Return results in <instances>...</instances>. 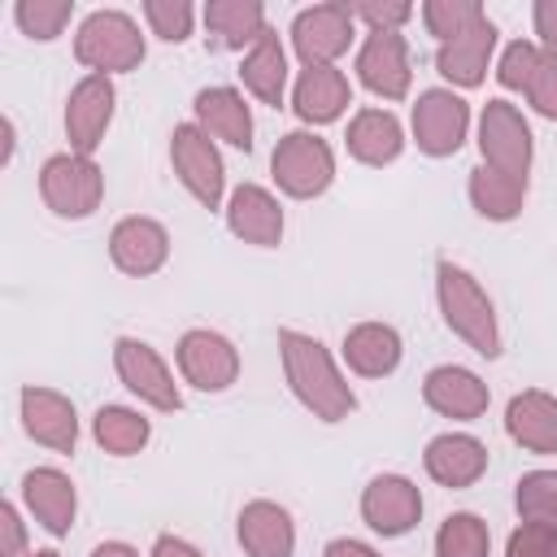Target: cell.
Instances as JSON below:
<instances>
[{
	"mask_svg": "<svg viewBox=\"0 0 557 557\" xmlns=\"http://www.w3.org/2000/svg\"><path fill=\"white\" fill-rule=\"evenodd\" d=\"M278 352H283V374H287V387L296 392V400L322 418V422H339L357 409V396L348 387V379L339 374L335 357L313 339V335H300V331H278Z\"/></svg>",
	"mask_w": 557,
	"mask_h": 557,
	"instance_id": "obj_1",
	"label": "cell"
},
{
	"mask_svg": "<svg viewBox=\"0 0 557 557\" xmlns=\"http://www.w3.org/2000/svg\"><path fill=\"white\" fill-rule=\"evenodd\" d=\"M435 296H440V313H444L453 335H461L479 357H500L496 309H492L487 292L474 283L470 270H461L453 261H440L435 265Z\"/></svg>",
	"mask_w": 557,
	"mask_h": 557,
	"instance_id": "obj_2",
	"label": "cell"
},
{
	"mask_svg": "<svg viewBox=\"0 0 557 557\" xmlns=\"http://www.w3.org/2000/svg\"><path fill=\"white\" fill-rule=\"evenodd\" d=\"M74 57L96 74H122L144 61V35L126 13L96 9L83 17V26L74 35Z\"/></svg>",
	"mask_w": 557,
	"mask_h": 557,
	"instance_id": "obj_3",
	"label": "cell"
},
{
	"mask_svg": "<svg viewBox=\"0 0 557 557\" xmlns=\"http://www.w3.org/2000/svg\"><path fill=\"white\" fill-rule=\"evenodd\" d=\"M270 174L274 183L296 196V200H313L331 187L335 178V152L326 139H318L313 131H292L274 144V157H270Z\"/></svg>",
	"mask_w": 557,
	"mask_h": 557,
	"instance_id": "obj_4",
	"label": "cell"
},
{
	"mask_svg": "<svg viewBox=\"0 0 557 557\" xmlns=\"http://www.w3.org/2000/svg\"><path fill=\"white\" fill-rule=\"evenodd\" d=\"M39 196L57 218H87L100 209L104 196V174L91 157L78 152H57L39 170Z\"/></svg>",
	"mask_w": 557,
	"mask_h": 557,
	"instance_id": "obj_5",
	"label": "cell"
},
{
	"mask_svg": "<svg viewBox=\"0 0 557 557\" xmlns=\"http://www.w3.org/2000/svg\"><path fill=\"white\" fill-rule=\"evenodd\" d=\"M170 165H174L178 183H183L205 209H218V205H222V187H226L222 152L213 148V139H209L196 122L174 126V135H170Z\"/></svg>",
	"mask_w": 557,
	"mask_h": 557,
	"instance_id": "obj_6",
	"label": "cell"
},
{
	"mask_svg": "<svg viewBox=\"0 0 557 557\" xmlns=\"http://www.w3.org/2000/svg\"><path fill=\"white\" fill-rule=\"evenodd\" d=\"M479 152L483 165L527 178L531 170V126L509 100H487L479 113Z\"/></svg>",
	"mask_w": 557,
	"mask_h": 557,
	"instance_id": "obj_7",
	"label": "cell"
},
{
	"mask_svg": "<svg viewBox=\"0 0 557 557\" xmlns=\"http://www.w3.org/2000/svg\"><path fill=\"white\" fill-rule=\"evenodd\" d=\"M113 366H117V379H122L144 405H152V409H161V413L183 409L178 383H174L170 366L161 361V352H157L152 344L122 335V339L113 344Z\"/></svg>",
	"mask_w": 557,
	"mask_h": 557,
	"instance_id": "obj_8",
	"label": "cell"
},
{
	"mask_svg": "<svg viewBox=\"0 0 557 557\" xmlns=\"http://www.w3.org/2000/svg\"><path fill=\"white\" fill-rule=\"evenodd\" d=\"M470 131V104L448 91V87H431L418 96L413 104V139L426 157H453L466 144Z\"/></svg>",
	"mask_w": 557,
	"mask_h": 557,
	"instance_id": "obj_9",
	"label": "cell"
},
{
	"mask_svg": "<svg viewBox=\"0 0 557 557\" xmlns=\"http://www.w3.org/2000/svg\"><path fill=\"white\" fill-rule=\"evenodd\" d=\"M113 104H117V91L109 83V74H87L74 83L70 100H65V139H70V152L78 157H91L113 122Z\"/></svg>",
	"mask_w": 557,
	"mask_h": 557,
	"instance_id": "obj_10",
	"label": "cell"
},
{
	"mask_svg": "<svg viewBox=\"0 0 557 557\" xmlns=\"http://www.w3.org/2000/svg\"><path fill=\"white\" fill-rule=\"evenodd\" d=\"M352 44V13L348 4H313L300 9L292 22V48L305 65H335Z\"/></svg>",
	"mask_w": 557,
	"mask_h": 557,
	"instance_id": "obj_11",
	"label": "cell"
},
{
	"mask_svg": "<svg viewBox=\"0 0 557 557\" xmlns=\"http://www.w3.org/2000/svg\"><path fill=\"white\" fill-rule=\"evenodd\" d=\"M357 78L383 96V100H405L409 83H413V65H409V48L400 30H370L361 52H357Z\"/></svg>",
	"mask_w": 557,
	"mask_h": 557,
	"instance_id": "obj_12",
	"label": "cell"
},
{
	"mask_svg": "<svg viewBox=\"0 0 557 557\" xmlns=\"http://www.w3.org/2000/svg\"><path fill=\"white\" fill-rule=\"evenodd\" d=\"M174 357H178L183 379L191 387H200V392H226L239 379V352L218 331H187L178 339Z\"/></svg>",
	"mask_w": 557,
	"mask_h": 557,
	"instance_id": "obj_13",
	"label": "cell"
},
{
	"mask_svg": "<svg viewBox=\"0 0 557 557\" xmlns=\"http://www.w3.org/2000/svg\"><path fill=\"white\" fill-rule=\"evenodd\" d=\"M361 518L379 535H405L422 518V492L405 474H379L361 492Z\"/></svg>",
	"mask_w": 557,
	"mask_h": 557,
	"instance_id": "obj_14",
	"label": "cell"
},
{
	"mask_svg": "<svg viewBox=\"0 0 557 557\" xmlns=\"http://www.w3.org/2000/svg\"><path fill=\"white\" fill-rule=\"evenodd\" d=\"M22 426L35 444L52 453H74L78 444V413L52 387H22Z\"/></svg>",
	"mask_w": 557,
	"mask_h": 557,
	"instance_id": "obj_15",
	"label": "cell"
},
{
	"mask_svg": "<svg viewBox=\"0 0 557 557\" xmlns=\"http://www.w3.org/2000/svg\"><path fill=\"white\" fill-rule=\"evenodd\" d=\"M109 257L122 274H135V278L157 274L170 257V235L152 218H122L109 235Z\"/></svg>",
	"mask_w": 557,
	"mask_h": 557,
	"instance_id": "obj_16",
	"label": "cell"
},
{
	"mask_svg": "<svg viewBox=\"0 0 557 557\" xmlns=\"http://www.w3.org/2000/svg\"><path fill=\"white\" fill-rule=\"evenodd\" d=\"M422 400L444 413V418H457V422H470V418H483L487 413V383L466 370V366H435L426 379H422Z\"/></svg>",
	"mask_w": 557,
	"mask_h": 557,
	"instance_id": "obj_17",
	"label": "cell"
},
{
	"mask_svg": "<svg viewBox=\"0 0 557 557\" xmlns=\"http://www.w3.org/2000/svg\"><path fill=\"white\" fill-rule=\"evenodd\" d=\"M422 466L440 487H470L487 470V448H483V440H474L466 431H448L426 444Z\"/></svg>",
	"mask_w": 557,
	"mask_h": 557,
	"instance_id": "obj_18",
	"label": "cell"
},
{
	"mask_svg": "<svg viewBox=\"0 0 557 557\" xmlns=\"http://www.w3.org/2000/svg\"><path fill=\"white\" fill-rule=\"evenodd\" d=\"M352 104V87L344 78V70L335 65H305L300 78H296V91H292V109L300 122H335L344 109Z\"/></svg>",
	"mask_w": 557,
	"mask_h": 557,
	"instance_id": "obj_19",
	"label": "cell"
},
{
	"mask_svg": "<svg viewBox=\"0 0 557 557\" xmlns=\"http://www.w3.org/2000/svg\"><path fill=\"white\" fill-rule=\"evenodd\" d=\"M226 226L231 235H239L244 244H261V248H274L283 239V209L278 200L257 187V183H239L231 191V205H226Z\"/></svg>",
	"mask_w": 557,
	"mask_h": 557,
	"instance_id": "obj_20",
	"label": "cell"
},
{
	"mask_svg": "<svg viewBox=\"0 0 557 557\" xmlns=\"http://www.w3.org/2000/svg\"><path fill=\"white\" fill-rule=\"evenodd\" d=\"M22 500L26 509L35 513V522L52 535H65L70 522H74V509H78V496H74V483L70 474H61L57 466H35L26 479H22Z\"/></svg>",
	"mask_w": 557,
	"mask_h": 557,
	"instance_id": "obj_21",
	"label": "cell"
},
{
	"mask_svg": "<svg viewBox=\"0 0 557 557\" xmlns=\"http://www.w3.org/2000/svg\"><path fill=\"white\" fill-rule=\"evenodd\" d=\"M196 126L209 139H222L239 152L252 148V113L235 87H205L196 91Z\"/></svg>",
	"mask_w": 557,
	"mask_h": 557,
	"instance_id": "obj_22",
	"label": "cell"
},
{
	"mask_svg": "<svg viewBox=\"0 0 557 557\" xmlns=\"http://www.w3.org/2000/svg\"><path fill=\"white\" fill-rule=\"evenodd\" d=\"M505 431L527 453H557V396L540 387L518 392L505 409Z\"/></svg>",
	"mask_w": 557,
	"mask_h": 557,
	"instance_id": "obj_23",
	"label": "cell"
},
{
	"mask_svg": "<svg viewBox=\"0 0 557 557\" xmlns=\"http://www.w3.org/2000/svg\"><path fill=\"white\" fill-rule=\"evenodd\" d=\"M239 544L248 557H292L296 548L292 513L274 500H248L239 509Z\"/></svg>",
	"mask_w": 557,
	"mask_h": 557,
	"instance_id": "obj_24",
	"label": "cell"
},
{
	"mask_svg": "<svg viewBox=\"0 0 557 557\" xmlns=\"http://www.w3.org/2000/svg\"><path fill=\"white\" fill-rule=\"evenodd\" d=\"M492 52H496V26H492V22H479L474 30H466V35H457V39L440 44L435 70H440L448 83H457V87H479V83L487 78Z\"/></svg>",
	"mask_w": 557,
	"mask_h": 557,
	"instance_id": "obj_25",
	"label": "cell"
},
{
	"mask_svg": "<svg viewBox=\"0 0 557 557\" xmlns=\"http://www.w3.org/2000/svg\"><path fill=\"white\" fill-rule=\"evenodd\" d=\"M344 361L361 379H383L400 366V335L387 322H357L344 335Z\"/></svg>",
	"mask_w": 557,
	"mask_h": 557,
	"instance_id": "obj_26",
	"label": "cell"
},
{
	"mask_svg": "<svg viewBox=\"0 0 557 557\" xmlns=\"http://www.w3.org/2000/svg\"><path fill=\"white\" fill-rule=\"evenodd\" d=\"M348 152L361 161V165H392L405 148V131L396 122V113L387 109H361L352 122H348Z\"/></svg>",
	"mask_w": 557,
	"mask_h": 557,
	"instance_id": "obj_27",
	"label": "cell"
},
{
	"mask_svg": "<svg viewBox=\"0 0 557 557\" xmlns=\"http://www.w3.org/2000/svg\"><path fill=\"white\" fill-rule=\"evenodd\" d=\"M205 26L218 48H252L270 26L261 0H209L205 4Z\"/></svg>",
	"mask_w": 557,
	"mask_h": 557,
	"instance_id": "obj_28",
	"label": "cell"
},
{
	"mask_svg": "<svg viewBox=\"0 0 557 557\" xmlns=\"http://www.w3.org/2000/svg\"><path fill=\"white\" fill-rule=\"evenodd\" d=\"M239 78L244 87L261 100V104H283V87H287V52L278 44V30H265L239 61Z\"/></svg>",
	"mask_w": 557,
	"mask_h": 557,
	"instance_id": "obj_29",
	"label": "cell"
},
{
	"mask_svg": "<svg viewBox=\"0 0 557 557\" xmlns=\"http://www.w3.org/2000/svg\"><path fill=\"white\" fill-rule=\"evenodd\" d=\"M470 205L487 222H509L527 205V178L505 174V170H492V165H474L470 170Z\"/></svg>",
	"mask_w": 557,
	"mask_h": 557,
	"instance_id": "obj_30",
	"label": "cell"
},
{
	"mask_svg": "<svg viewBox=\"0 0 557 557\" xmlns=\"http://www.w3.org/2000/svg\"><path fill=\"white\" fill-rule=\"evenodd\" d=\"M91 435H96V444H100L104 453H113V457H135V453L148 444L152 426H148V418H139V413L126 409V405H104V409H96V418H91Z\"/></svg>",
	"mask_w": 557,
	"mask_h": 557,
	"instance_id": "obj_31",
	"label": "cell"
},
{
	"mask_svg": "<svg viewBox=\"0 0 557 557\" xmlns=\"http://www.w3.org/2000/svg\"><path fill=\"white\" fill-rule=\"evenodd\" d=\"M492 531L479 513H448L435 531V557H487Z\"/></svg>",
	"mask_w": 557,
	"mask_h": 557,
	"instance_id": "obj_32",
	"label": "cell"
},
{
	"mask_svg": "<svg viewBox=\"0 0 557 557\" xmlns=\"http://www.w3.org/2000/svg\"><path fill=\"white\" fill-rule=\"evenodd\" d=\"M513 505H518L522 522L557 527V470H527V474L518 479Z\"/></svg>",
	"mask_w": 557,
	"mask_h": 557,
	"instance_id": "obj_33",
	"label": "cell"
},
{
	"mask_svg": "<svg viewBox=\"0 0 557 557\" xmlns=\"http://www.w3.org/2000/svg\"><path fill=\"white\" fill-rule=\"evenodd\" d=\"M422 22H426V30H431L440 44H448V39L474 30V26L487 22V17H483V4H479V0H426V4H422Z\"/></svg>",
	"mask_w": 557,
	"mask_h": 557,
	"instance_id": "obj_34",
	"label": "cell"
},
{
	"mask_svg": "<svg viewBox=\"0 0 557 557\" xmlns=\"http://www.w3.org/2000/svg\"><path fill=\"white\" fill-rule=\"evenodd\" d=\"M70 13H74V0H17V9H13L17 26L30 39H57L61 26L70 22Z\"/></svg>",
	"mask_w": 557,
	"mask_h": 557,
	"instance_id": "obj_35",
	"label": "cell"
},
{
	"mask_svg": "<svg viewBox=\"0 0 557 557\" xmlns=\"http://www.w3.org/2000/svg\"><path fill=\"white\" fill-rule=\"evenodd\" d=\"M144 17L152 26V35H161L165 44H178L191 35V4L187 0H144Z\"/></svg>",
	"mask_w": 557,
	"mask_h": 557,
	"instance_id": "obj_36",
	"label": "cell"
},
{
	"mask_svg": "<svg viewBox=\"0 0 557 557\" xmlns=\"http://www.w3.org/2000/svg\"><path fill=\"white\" fill-rule=\"evenodd\" d=\"M540 57H544L540 44H531V39H513V44L500 52V65H496L500 87H509V91H527V83H531Z\"/></svg>",
	"mask_w": 557,
	"mask_h": 557,
	"instance_id": "obj_37",
	"label": "cell"
},
{
	"mask_svg": "<svg viewBox=\"0 0 557 557\" xmlns=\"http://www.w3.org/2000/svg\"><path fill=\"white\" fill-rule=\"evenodd\" d=\"M348 13H352V22H366L370 30H400L413 17V4H405V0H352Z\"/></svg>",
	"mask_w": 557,
	"mask_h": 557,
	"instance_id": "obj_38",
	"label": "cell"
},
{
	"mask_svg": "<svg viewBox=\"0 0 557 557\" xmlns=\"http://www.w3.org/2000/svg\"><path fill=\"white\" fill-rule=\"evenodd\" d=\"M505 557H557V527L522 522V527L509 535Z\"/></svg>",
	"mask_w": 557,
	"mask_h": 557,
	"instance_id": "obj_39",
	"label": "cell"
},
{
	"mask_svg": "<svg viewBox=\"0 0 557 557\" xmlns=\"http://www.w3.org/2000/svg\"><path fill=\"white\" fill-rule=\"evenodd\" d=\"M527 100H531V109L540 117L557 122V57H548V52L540 57V65H535V74L527 83Z\"/></svg>",
	"mask_w": 557,
	"mask_h": 557,
	"instance_id": "obj_40",
	"label": "cell"
},
{
	"mask_svg": "<svg viewBox=\"0 0 557 557\" xmlns=\"http://www.w3.org/2000/svg\"><path fill=\"white\" fill-rule=\"evenodd\" d=\"M26 548V531H22V518H17V505H0V557H22Z\"/></svg>",
	"mask_w": 557,
	"mask_h": 557,
	"instance_id": "obj_41",
	"label": "cell"
},
{
	"mask_svg": "<svg viewBox=\"0 0 557 557\" xmlns=\"http://www.w3.org/2000/svg\"><path fill=\"white\" fill-rule=\"evenodd\" d=\"M531 17H535V35H540V48H544L548 57H557V0H535Z\"/></svg>",
	"mask_w": 557,
	"mask_h": 557,
	"instance_id": "obj_42",
	"label": "cell"
},
{
	"mask_svg": "<svg viewBox=\"0 0 557 557\" xmlns=\"http://www.w3.org/2000/svg\"><path fill=\"white\" fill-rule=\"evenodd\" d=\"M322 557H379V548H370V544H361V540L339 535V540H331V544L322 548Z\"/></svg>",
	"mask_w": 557,
	"mask_h": 557,
	"instance_id": "obj_43",
	"label": "cell"
},
{
	"mask_svg": "<svg viewBox=\"0 0 557 557\" xmlns=\"http://www.w3.org/2000/svg\"><path fill=\"white\" fill-rule=\"evenodd\" d=\"M152 557H200V548H191V544L178 540V535H161V540L152 544Z\"/></svg>",
	"mask_w": 557,
	"mask_h": 557,
	"instance_id": "obj_44",
	"label": "cell"
},
{
	"mask_svg": "<svg viewBox=\"0 0 557 557\" xmlns=\"http://www.w3.org/2000/svg\"><path fill=\"white\" fill-rule=\"evenodd\" d=\"M91 557H139V553L131 544H122V540H104V544L91 548Z\"/></svg>",
	"mask_w": 557,
	"mask_h": 557,
	"instance_id": "obj_45",
	"label": "cell"
},
{
	"mask_svg": "<svg viewBox=\"0 0 557 557\" xmlns=\"http://www.w3.org/2000/svg\"><path fill=\"white\" fill-rule=\"evenodd\" d=\"M26 557H61V553H52V548H44V553H26Z\"/></svg>",
	"mask_w": 557,
	"mask_h": 557,
	"instance_id": "obj_46",
	"label": "cell"
}]
</instances>
